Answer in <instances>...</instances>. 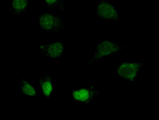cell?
<instances>
[{
    "label": "cell",
    "mask_w": 159,
    "mask_h": 120,
    "mask_svg": "<svg viewBox=\"0 0 159 120\" xmlns=\"http://www.w3.org/2000/svg\"><path fill=\"white\" fill-rule=\"evenodd\" d=\"M66 50V44L61 41L44 43L38 46V52L42 56L55 60L62 57Z\"/></svg>",
    "instance_id": "6"
},
{
    "label": "cell",
    "mask_w": 159,
    "mask_h": 120,
    "mask_svg": "<svg viewBox=\"0 0 159 120\" xmlns=\"http://www.w3.org/2000/svg\"><path fill=\"white\" fill-rule=\"evenodd\" d=\"M38 24L42 30L46 32H58L66 27V21L60 15L53 12L40 15Z\"/></svg>",
    "instance_id": "1"
},
{
    "label": "cell",
    "mask_w": 159,
    "mask_h": 120,
    "mask_svg": "<svg viewBox=\"0 0 159 120\" xmlns=\"http://www.w3.org/2000/svg\"><path fill=\"white\" fill-rule=\"evenodd\" d=\"M95 13L103 21L117 22L120 19L116 6L109 0H99L95 7Z\"/></svg>",
    "instance_id": "4"
},
{
    "label": "cell",
    "mask_w": 159,
    "mask_h": 120,
    "mask_svg": "<svg viewBox=\"0 0 159 120\" xmlns=\"http://www.w3.org/2000/svg\"><path fill=\"white\" fill-rule=\"evenodd\" d=\"M124 47L108 39H103L98 42L96 46L93 56L89 61V64H92L95 61L103 59L106 57L115 55L122 50Z\"/></svg>",
    "instance_id": "2"
},
{
    "label": "cell",
    "mask_w": 159,
    "mask_h": 120,
    "mask_svg": "<svg viewBox=\"0 0 159 120\" xmlns=\"http://www.w3.org/2000/svg\"><path fill=\"white\" fill-rule=\"evenodd\" d=\"M40 90L45 99H50L54 93V81L50 74L43 75L38 81Z\"/></svg>",
    "instance_id": "7"
},
{
    "label": "cell",
    "mask_w": 159,
    "mask_h": 120,
    "mask_svg": "<svg viewBox=\"0 0 159 120\" xmlns=\"http://www.w3.org/2000/svg\"><path fill=\"white\" fill-rule=\"evenodd\" d=\"M100 96L99 91L93 85L74 89L71 92L72 100L84 106L92 105L95 97Z\"/></svg>",
    "instance_id": "5"
},
{
    "label": "cell",
    "mask_w": 159,
    "mask_h": 120,
    "mask_svg": "<svg viewBox=\"0 0 159 120\" xmlns=\"http://www.w3.org/2000/svg\"><path fill=\"white\" fill-rule=\"evenodd\" d=\"M28 0H11L9 9L12 16H19L28 12Z\"/></svg>",
    "instance_id": "9"
},
{
    "label": "cell",
    "mask_w": 159,
    "mask_h": 120,
    "mask_svg": "<svg viewBox=\"0 0 159 120\" xmlns=\"http://www.w3.org/2000/svg\"><path fill=\"white\" fill-rule=\"evenodd\" d=\"M144 64L141 61H123L116 68L115 72L122 80L135 83Z\"/></svg>",
    "instance_id": "3"
},
{
    "label": "cell",
    "mask_w": 159,
    "mask_h": 120,
    "mask_svg": "<svg viewBox=\"0 0 159 120\" xmlns=\"http://www.w3.org/2000/svg\"><path fill=\"white\" fill-rule=\"evenodd\" d=\"M18 86L22 96L31 99H36L38 97V90L26 77H21Z\"/></svg>",
    "instance_id": "8"
},
{
    "label": "cell",
    "mask_w": 159,
    "mask_h": 120,
    "mask_svg": "<svg viewBox=\"0 0 159 120\" xmlns=\"http://www.w3.org/2000/svg\"><path fill=\"white\" fill-rule=\"evenodd\" d=\"M44 2L47 8L55 12L62 14L67 12V6L64 0H44Z\"/></svg>",
    "instance_id": "10"
}]
</instances>
